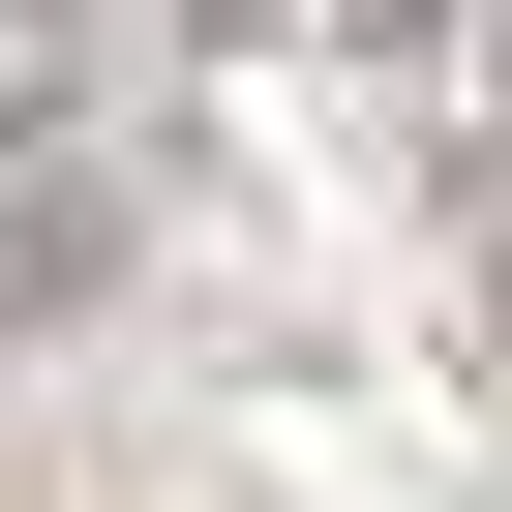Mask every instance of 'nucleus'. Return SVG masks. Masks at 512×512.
<instances>
[{
    "label": "nucleus",
    "mask_w": 512,
    "mask_h": 512,
    "mask_svg": "<svg viewBox=\"0 0 512 512\" xmlns=\"http://www.w3.org/2000/svg\"><path fill=\"white\" fill-rule=\"evenodd\" d=\"M121 302V181L91 151H0V332H91Z\"/></svg>",
    "instance_id": "f257e3e1"
},
{
    "label": "nucleus",
    "mask_w": 512,
    "mask_h": 512,
    "mask_svg": "<svg viewBox=\"0 0 512 512\" xmlns=\"http://www.w3.org/2000/svg\"><path fill=\"white\" fill-rule=\"evenodd\" d=\"M91 91H121V0H0V151H61Z\"/></svg>",
    "instance_id": "f03ea898"
},
{
    "label": "nucleus",
    "mask_w": 512,
    "mask_h": 512,
    "mask_svg": "<svg viewBox=\"0 0 512 512\" xmlns=\"http://www.w3.org/2000/svg\"><path fill=\"white\" fill-rule=\"evenodd\" d=\"M332 31H362V61H452V31H482V0H332Z\"/></svg>",
    "instance_id": "7ed1b4c3"
},
{
    "label": "nucleus",
    "mask_w": 512,
    "mask_h": 512,
    "mask_svg": "<svg viewBox=\"0 0 512 512\" xmlns=\"http://www.w3.org/2000/svg\"><path fill=\"white\" fill-rule=\"evenodd\" d=\"M482 362H512V181H482Z\"/></svg>",
    "instance_id": "20e7f679"
},
{
    "label": "nucleus",
    "mask_w": 512,
    "mask_h": 512,
    "mask_svg": "<svg viewBox=\"0 0 512 512\" xmlns=\"http://www.w3.org/2000/svg\"><path fill=\"white\" fill-rule=\"evenodd\" d=\"M121 31H272V0H121Z\"/></svg>",
    "instance_id": "39448f33"
}]
</instances>
